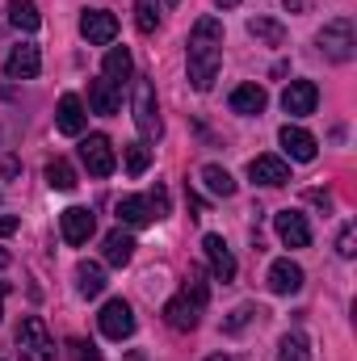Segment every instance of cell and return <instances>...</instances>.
<instances>
[{"mask_svg": "<svg viewBox=\"0 0 357 361\" xmlns=\"http://www.w3.org/2000/svg\"><path fill=\"white\" fill-rule=\"evenodd\" d=\"M214 4H219V8H236L240 0H214Z\"/></svg>", "mask_w": 357, "mask_h": 361, "instance_id": "42", "label": "cell"}, {"mask_svg": "<svg viewBox=\"0 0 357 361\" xmlns=\"http://www.w3.org/2000/svg\"><path fill=\"white\" fill-rule=\"evenodd\" d=\"M101 80H109L114 89H122V85H131V80H135V59H131V51H126V47H109L105 68H101Z\"/></svg>", "mask_w": 357, "mask_h": 361, "instance_id": "15", "label": "cell"}, {"mask_svg": "<svg viewBox=\"0 0 357 361\" xmlns=\"http://www.w3.org/2000/svg\"><path fill=\"white\" fill-rule=\"evenodd\" d=\"M253 315H261V311H257V307H236V311H231V319L223 324V332H240V328H244Z\"/></svg>", "mask_w": 357, "mask_h": 361, "instance_id": "33", "label": "cell"}, {"mask_svg": "<svg viewBox=\"0 0 357 361\" xmlns=\"http://www.w3.org/2000/svg\"><path fill=\"white\" fill-rule=\"evenodd\" d=\"M4 294H8V281H0V319H4Z\"/></svg>", "mask_w": 357, "mask_h": 361, "instance_id": "39", "label": "cell"}, {"mask_svg": "<svg viewBox=\"0 0 357 361\" xmlns=\"http://www.w3.org/2000/svg\"><path fill=\"white\" fill-rule=\"evenodd\" d=\"M68 357L72 361H97V345L76 336V341H68Z\"/></svg>", "mask_w": 357, "mask_h": 361, "instance_id": "32", "label": "cell"}, {"mask_svg": "<svg viewBox=\"0 0 357 361\" xmlns=\"http://www.w3.org/2000/svg\"><path fill=\"white\" fill-rule=\"evenodd\" d=\"M17 353L21 361H55V341L38 315H25L17 324Z\"/></svg>", "mask_w": 357, "mask_h": 361, "instance_id": "3", "label": "cell"}, {"mask_svg": "<svg viewBox=\"0 0 357 361\" xmlns=\"http://www.w3.org/2000/svg\"><path fill=\"white\" fill-rule=\"evenodd\" d=\"M185 63H189V85L198 92H210L219 68H223V21L219 17H198L189 30V47H185Z\"/></svg>", "mask_w": 357, "mask_h": 361, "instance_id": "1", "label": "cell"}, {"mask_svg": "<svg viewBox=\"0 0 357 361\" xmlns=\"http://www.w3.org/2000/svg\"><path fill=\"white\" fill-rule=\"evenodd\" d=\"M202 185H206L214 197H231V193H236L231 173H227V169H219V164H206V169H202Z\"/></svg>", "mask_w": 357, "mask_h": 361, "instance_id": "26", "label": "cell"}, {"mask_svg": "<svg viewBox=\"0 0 357 361\" xmlns=\"http://www.w3.org/2000/svg\"><path fill=\"white\" fill-rule=\"evenodd\" d=\"M118 223H126V227H147V223H156V214H152V202L147 197H122L118 202Z\"/></svg>", "mask_w": 357, "mask_h": 361, "instance_id": "21", "label": "cell"}, {"mask_svg": "<svg viewBox=\"0 0 357 361\" xmlns=\"http://www.w3.org/2000/svg\"><path fill=\"white\" fill-rule=\"evenodd\" d=\"M315 101H320L315 80H290L286 92H282V109H286L290 118H307V114H315Z\"/></svg>", "mask_w": 357, "mask_h": 361, "instance_id": "12", "label": "cell"}, {"mask_svg": "<svg viewBox=\"0 0 357 361\" xmlns=\"http://www.w3.org/2000/svg\"><path fill=\"white\" fill-rule=\"evenodd\" d=\"M277 361H311V345H307V336L286 332L282 345H277Z\"/></svg>", "mask_w": 357, "mask_h": 361, "instance_id": "28", "label": "cell"}, {"mask_svg": "<svg viewBox=\"0 0 357 361\" xmlns=\"http://www.w3.org/2000/svg\"><path fill=\"white\" fill-rule=\"evenodd\" d=\"M17 173H21V160H17V156H8V160H4V177H17Z\"/></svg>", "mask_w": 357, "mask_h": 361, "instance_id": "35", "label": "cell"}, {"mask_svg": "<svg viewBox=\"0 0 357 361\" xmlns=\"http://www.w3.org/2000/svg\"><path fill=\"white\" fill-rule=\"evenodd\" d=\"M101 290H105V269L92 265V261H80L76 265V294L80 298H97Z\"/></svg>", "mask_w": 357, "mask_h": 361, "instance_id": "23", "label": "cell"}, {"mask_svg": "<svg viewBox=\"0 0 357 361\" xmlns=\"http://www.w3.org/2000/svg\"><path fill=\"white\" fill-rule=\"evenodd\" d=\"M135 25H139V34H156V25H160V0H135Z\"/></svg>", "mask_w": 357, "mask_h": 361, "instance_id": "30", "label": "cell"}, {"mask_svg": "<svg viewBox=\"0 0 357 361\" xmlns=\"http://www.w3.org/2000/svg\"><path fill=\"white\" fill-rule=\"evenodd\" d=\"M147 202H152V214H156V219L169 214V189H164V185H156V193H152Z\"/></svg>", "mask_w": 357, "mask_h": 361, "instance_id": "34", "label": "cell"}, {"mask_svg": "<svg viewBox=\"0 0 357 361\" xmlns=\"http://www.w3.org/2000/svg\"><path fill=\"white\" fill-rule=\"evenodd\" d=\"M311 202H315V206H324V210H328V206H332V197H328V193H324V189H311Z\"/></svg>", "mask_w": 357, "mask_h": 361, "instance_id": "36", "label": "cell"}, {"mask_svg": "<svg viewBox=\"0 0 357 361\" xmlns=\"http://www.w3.org/2000/svg\"><path fill=\"white\" fill-rule=\"evenodd\" d=\"M89 105L92 114H118V105H122V97H118V89L109 85V80H89Z\"/></svg>", "mask_w": 357, "mask_h": 361, "instance_id": "22", "label": "cell"}, {"mask_svg": "<svg viewBox=\"0 0 357 361\" xmlns=\"http://www.w3.org/2000/svg\"><path fill=\"white\" fill-rule=\"evenodd\" d=\"M122 160H126V173H131V177H143L147 164H152V147H147V143H126V147H122Z\"/></svg>", "mask_w": 357, "mask_h": 361, "instance_id": "29", "label": "cell"}, {"mask_svg": "<svg viewBox=\"0 0 357 361\" xmlns=\"http://www.w3.org/2000/svg\"><path fill=\"white\" fill-rule=\"evenodd\" d=\"M80 160H85V169H89L92 177H109V173L118 169L114 143H109L105 135H89V139L80 143Z\"/></svg>", "mask_w": 357, "mask_h": 361, "instance_id": "7", "label": "cell"}, {"mask_svg": "<svg viewBox=\"0 0 357 361\" xmlns=\"http://www.w3.org/2000/svg\"><path fill=\"white\" fill-rule=\"evenodd\" d=\"M105 265H114V269H122V265H131V257H135V235L131 231H122V227H114L109 235H105Z\"/></svg>", "mask_w": 357, "mask_h": 361, "instance_id": "19", "label": "cell"}, {"mask_svg": "<svg viewBox=\"0 0 357 361\" xmlns=\"http://www.w3.org/2000/svg\"><path fill=\"white\" fill-rule=\"evenodd\" d=\"M206 361H231V357H223V353H214V357H206Z\"/></svg>", "mask_w": 357, "mask_h": 361, "instance_id": "43", "label": "cell"}, {"mask_svg": "<svg viewBox=\"0 0 357 361\" xmlns=\"http://www.w3.org/2000/svg\"><path fill=\"white\" fill-rule=\"evenodd\" d=\"M269 290H273V294H298V290H303V269H298L290 257L273 261V265H269Z\"/></svg>", "mask_w": 357, "mask_h": 361, "instance_id": "17", "label": "cell"}, {"mask_svg": "<svg viewBox=\"0 0 357 361\" xmlns=\"http://www.w3.org/2000/svg\"><path fill=\"white\" fill-rule=\"evenodd\" d=\"M277 143H282V152H286L290 160H298V164H311L315 152H320V147H315V135H307L303 126H290V122L277 130Z\"/></svg>", "mask_w": 357, "mask_h": 361, "instance_id": "13", "label": "cell"}, {"mask_svg": "<svg viewBox=\"0 0 357 361\" xmlns=\"http://www.w3.org/2000/svg\"><path fill=\"white\" fill-rule=\"evenodd\" d=\"M55 126H59V135H80V130H85V105H80L76 92H63V97H59Z\"/></svg>", "mask_w": 357, "mask_h": 361, "instance_id": "18", "label": "cell"}, {"mask_svg": "<svg viewBox=\"0 0 357 361\" xmlns=\"http://www.w3.org/2000/svg\"><path fill=\"white\" fill-rule=\"evenodd\" d=\"M17 227H21V223H17V219H13V214H8V219H0V235H13V231H17Z\"/></svg>", "mask_w": 357, "mask_h": 361, "instance_id": "37", "label": "cell"}, {"mask_svg": "<svg viewBox=\"0 0 357 361\" xmlns=\"http://www.w3.org/2000/svg\"><path fill=\"white\" fill-rule=\"evenodd\" d=\"M59 231H63V240L72 248H80V244H89V235L97 231V219H92V210H85V206H68L59 214Z\"/></svg>", "mask_w": 357, "mask_h": 361, "instance_id": "10", "label": "cell"}, {"mask_svg": "<svg viewBox=\"0 0 357 361\" xmlns=\"http://www.w3.org/2000/svg\"><path fill=\"white\" fill-rule=\"evenodd\" d=\"M0 101H13V89L8 85H0Z\"/></svg>", "mask_w": 357, "mask_h": 361, "instance_id": "41", "label": "cell"}, {"mask_svg": "<svg viewBox=\"0 0 357 361\" xmlns=\"http://www.w3.org/2000/svg\"><path fill=\"white\" fill-rule=\"evenodd\" d=\"M8 21H13L21 34H34V30L42 25V13H38L34 0H8Z\"/></svg>", "mask_w": 357, "mask_h": 361, "instance_id": "24", "label": "cell"}, {"mask_svg": "<svg viewBox=\"0 0 357 361\" xmlns=\"http://www.w3.org/2000/svg\"><path fill=\"white\" fill-rule=\"evenodd\" d=\"M38 72H42L38 47H34V42H17V47L8 51V59H4V76H8V80H34Z\"/></svg>", "mask_w": 357, "mask_h": 361, "instance_id": "8", "label": "cell"}, {"mask_svg": "<svg viewBox=\"0 0 357 361\" xmlns=\"http://www.w3.org/2000/svg\"><path fill=\"white\" fill-rule=\"evenodd\" d=\"M206 298H210V290H206V281H202V269H193V273H189V286L181 290L177 298H169V302H164V324H169V328H177V332H193V328H198V319H202Z\"/></svg>", "mask_w": 357, "mask_h": 361, "instance_id": "2", "label": "cell"}, {"mask_svg": "<svg viewBox=\"0 0 357 361\" xmlns=\"http://www.w3.org/2000/svg\"><path fill=\"white\" fill-rule=\"evenodd\" d=\"M248 34L261 38L265 47H282V42H286V25H277V21H269V17H253V21H248Z\"/></svg>", "mask_w": 357, "mask_h": 361, "instance_id": "27", "label": "cell"}, {"mask_svg": "<svg viewBox=\"0 0 357 361\" xmlns=\"http://www.w3.org/2000/svg\"><path fill=\"white\" fill-rule=\"evenodd\" d=\"M47 185H51V189H59V193H72L80 180H76V169H72L63 156H55V160L47 164Z\"/></svg>", "mask_w": 357, "mask_h": 361, "instance_id": "25", "label": "cell"}, {"mask_svg": "<svg viewBox=\"0 0 357 361\" xmlns=\"http://www.w3.org/2000/svg\"><path fill=\"white\" fill-rule=\"evenodd\" d=\"M80 34L89 38L92 47H109V42L118 38V17L105 13V8H85V17H80Z\"/></svg>", "mask_w": 357, "mask_h": 361, "instance_id": "11", "label": "cell"}, {"mask_svg": "<svg viewBox=\"0 0 357 361\" xmlns=\"http://www.w3.org/2000/svg\"><path fill=\"white\" fill-rule=\"evenodd\" d=\"M337 252H341L345 261L357 252V223H345V227H341V235H337Z\"/></svg>", "mask_w": 357, "mask_h": 361, "instance_id": "31", "label": "cell"}, {"mask_svg": "<svg viewBox=\"0 0 357 361\" xmlns=\"http://www.w3.org/2000/svg\"><path fill=\"white\" fill-rule=\"evenodd\" d=\"M273 231L286 248H307L311 244V227H307V214L298 210H277L273 214Z\"/></svg>", "mask_w": 357, "mask_h": 361, "instance_id": "9", "label": "cell"}, {"mask_svg": "<svg viewBox=\"0 0 357 361\" xmlns=\"http://www.w3.org/2000/svg\"><path fill=\"white\" fill-rule=\"evenodd\" d=\"M202 248H206L210 273H214L219 281H236V257H231V248L223 244V235H206V240H202Z\"/></svg>", "mask_w": 357, "mask_h": 361, "instance_id": "16", "label": "cell"}, {"mask_svg": "<svg viewBox=\"0 0 357 361\" xmlns=\"http://www.w3.org/2000/svg\"><path fill=\"white\" fill-rule=\"evenodd\" d=\"M135 126L143 130V139H160V109H156V89L147 76H135Z\"/></svg>", "mask_w": 357, "mask_h": 361, "instance_id": "5", "label": "cell"}, {"mask_svg": "<svg viewBox=\"0 0 357 361\" xmlns=\"http://www.w3.org/2000/svg\"><path fill=\"white\" fill-rule=\"evenodd\" d=\"M8 265H13V257H8V252L0 248V269H8Z\"/></svg>", "mask_w": 357, "mask_h": 361, "instance_id": "40", "label": "cell"}, {"mask_svg": "<svg viewBox=\"0 0 357 361\" xmlns=\"http://www.w3.org/2000/svg\"><path fill=\"white\" fill-rule=\"evenodd\" d=\"M353 47H357V38H353V21L349 17H337V21H328L320 30V51L332 63H349L353 59Z\"/></svg>", "mask_w": 357, "mask_h": 361, "instance_id": "4", "label": "cell"}, {"mask_svg": "<svg viewBox=\"0 0 357 361\" xmlns=\"http://www.w3.org/2000/svg\"><path fill=\"white\" fill-rule=\"evenodd\" d=\"M282 4H286V8H290V13H303V8H307V4H311V0H282Z\"/></svg>", "mask_w": 357, "mask_h": 361, "instance_id": "38", "label": "cell"}, {"mask_svg": "<svg viewBox=\"0 0 357 361\" xmlns=\"http://www.w3.org/2000/svg\"><path fill=\"white\" fill-rule=\"evenodd\" d=\"M248 177L257 180V185L277 189V185H290V164H286L282 156H257V160L248 164Z\"/></svg>", "mask_w": 357, "mask_h": 361, "instance_id": "14", "label": "cell"}, {"mask_svg": "<svg viewBox=\"0 0 357 361\" xmlns=\"http://www.w3.org/2000/svg\"><path fill=\"white\" fill-rule=\"evenodd\" d=\"M269 105V92L261 85H240V89L231 92V109L236 114H244V118H253V114H265Z\"/></svg>", "mask_w": 357, "mask_h": 361, "instance_id": "20", "label": "cell"}, {"mask_svg": "<svg viewBox=\"0 0 357 361\" xmlns=\"http://www.w3.org/2000/svg\"><path fill=\"white\" fill-rule=\"evenodd\" d=\"M97 324H101V332H105L109 341H126V336L135 332V311H131L126 298H109V302L101 307Z\"/></svg>", "mask_w": 357, "mask_h": 361, "instance_id": "6", "label": "cell"}]
</instances>
